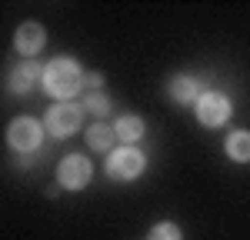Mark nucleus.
I'll return each instance as SVG.
<instances>
[{
  "label": "nucleus",
  "mask_w": 250,
  "mask_h": 240,
  "mask_svg": "<svg viewBox=\"0 0 250 240\" xmlns=\"http://www.w3.org/2000/svg\"><path fill=\"white\" fill-rule=\"evenodd\" d=\"M193 110H197V120H200L204 127L217 130V127H224V123L230 120L233 103H230V97L220 94V90H204V94L197 97V103H193Z\"/></svg>",
  "instance_id": "4"
},
{
  "label": "nucleus",
  "mask_w": 250,
  "mask_h": 240,
  "mask_svg": "<svg viewBox=\"0 0 250 240\" xmlns=\"http://www.w3.org/2000/svg\"><path fill=\"white\" fill-rule=\"evenodd\" d=\"M114 140H117L114 127L104 123V120H94V123L87 127V147L97 150V154H110V150H114Z\"/></svg>",
  "instance_id": "10"
},
{
  "label": "nucleus",
  "mask_w": 250,
  "mask_h": 240,
  "mask_svg": "<svg viewBox=\"0 0 250 240\" xmlns=\"http://www.w3.org/2000/svg\"><path fill=\"white\" fill-rule=\"evenodd\" d=\"M43 90L57 103H70L74 94L83 90V67L74 57H54L43 63Z\"/></svg>",
  "instance_id": "1"
},
{
  "label": "nucleus",
  "mask_w": 250,
  "mask_h": 240,
  "mask_svg": "<svg viewBox=\"0 0 250 240\" xmlns=\"http://www.w3.org/2000/svg\"><path fill=\"white\" fill-rule=\"evenodd\" d=\"M37 83H43V63L37 60H20L7 77V90L10 94H30Z\"/></svg>",
  "instance_id": "8"
},
{
  "label": "nucleus",
  "mask_w": 250,
  "mask_h": 240,
  "mask_svg": "<svg viewBox=\"0 0 250 240\" xmlns=\"http://www.w3.org/2000/svg\"><path fill=\"white\" fill-rule=\"evenodd\" d=\"M80 107H83V114H94L97 120H104V117H107V114H110V97L97 90V94H87Z\"/></svg>",
  "instance_id": "13"
},
{
  "label": "nucleus",
  "mask_w": 250,
  "mask_h": 240,
  "mask_svg": "<svg viewBox=\"0 0 250 240\" xmlns=\"http://www.w3.org/2000/svg\"><path fill=\"white\" fill-rule=\"evenodd\" d=\"M90 177H94V163L83 154H67L57 163V187H63V190H83Z\"/></svg>",
  "instance_id": "6"
},
{
  "label": "nucleus",
  "mask_w": 250,
  "mask_h": 240,
  "mask_svg": "<svg viewBox=\"0 0 250 240\" xmlns=\"http://www.w3.org/2000/svg\"><path fill=\"white\" fill-rule=\"evenodd\" d=\"M43 143V123L34 117H14L7 127V147L14 154H34Z\"/></svg>",
  "instance_id": "2"
},
{
  "label": "nucleus",
  "mask_w": 250,
  "mask_h": 240,
  "mask_svg": "<svg viewBox=\"0 0 250 240\" xmlns=\"http://www.w3.org/2000/svg\"><path fill=\"white\" fill-rule=\"evenodd\" d=\"M83 87L100 90V87H104V74H83Z\"/></svg>",
  "instance_id": "15"
},
{
  "label": "nucleus",
  "mask_w": 250,
  "mask_h": 240,
  "mask_svg": "<svg viewBox=\"0 0 250 240\" xmlns=\"http://www.w3.org/2000/svg\"><path fill=\"white\" fill-rule=\"evenodd\" d=\"M147 240H184V230L173 220H160V223H154V230H150Z\"/></svg>",
  "instance_id": "14"
},
{
  "label": "nucleus",
  "mask_w": 250,
  "mask_h": 240,
  "mask_svg": "<svg viewBox=\"0 0 250 240\" xmlns=\"http://www.w3.org/2000/svg\"><path fill=\"white\" fill-rule=\"evenodd\" d=\"M107 174L114 180H137L140 174H144V167H147V157H144V150H137V147H114L110 154H107Z\"/></svg>",
  "instance_id": "3"
},
{
  "label": "nucleus",
  "mask_w": 250,
  "mask_h": 240,
  "mask_svg": "<svg viewBox=\"0 0 250 240\" xmlns=\"http://www.w3.org/2000/svg\"><path fill=\"white\" fill-rule=\"evenodd\" d=\"M43 43H47V30H43V23L37 20H27V23H20L17 34H14V47H17L20 57L34 60L43 50Z\"/></svg>",
  "instance_id": "7"
},
{
  "label": "nucleus",
  "mask_w": 250,
  "mask_h": 240,
  "mask_svg": "<svg viewBox=\"0 0 250 240\" xmlns=\"http://www.w3.org/2000/svg\"><path fill=\"white\" fill-rule=\"evenodd\" d=\"M204 94V87H200V80L190 77V74H173L167 80V97L173 103H180V107H187V103H197V97Z\"/></svg>",
  "instance_id": "9"
},
{
  "label": "nucleus",
  "mask_w": 250,
  "mask_h": 240,
  "mask_svg": "<svg viewBox=\"0 0 250 240\" xmlns=\"http://www.w3.org/2000/svg\"><path fill=\"white\" fill-rule=\"evenodd\" d=\"M224 150L233 163H250V130H233L224 143Z\"/></svg>",
  "instance_id": "12"
},
{
  "label": "nucleus",
  "mask_w": 250,
  "mask_h": 240,
  "mask_svg": "<svg viewBox=\"0 0 250 240\" xmlns=\"http://www.w3.org/2000/svg\"><path fill=\"white\" fill-rule=\"evenodd\" d=\"M114 134H117V140H124V143L130 147V143H137V140H144L147 127H144V120L137 117V114H124V117H117Z\"/></svg>",
  "instance_id": "11"
},
{
  "label": "nucleus",
  "mask_w": 250,
  "mask_h": 240,
  "mask_svg": "<svg viewBox=\"0 0 250 240\" xmlns=\"http://www.w3.org/2000/svg\"><path fill=\"white\" fill-rule=\"evenodd\" d=\"M80 120H83V107L80 103H54L43 117V127L50 137H74L80 130Z\"/></svg>",
  "instance_id": "5"
}]
</instances>
